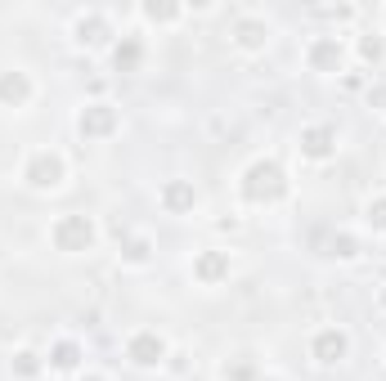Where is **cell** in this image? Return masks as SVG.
<instances>
[{"label":"cell","instance_id":"cell-8","mask_svg":"<svg viewBox=\"0 0 386 381\" xmlns=\"http://www.w3.org/2000/svg\"><path fill=\"white\" fill-rule=\"evenodd\" d=\"M0 99H27V81L23 76H5V81H0Z\"/></svg>","mask_w":386,"mask_h":381},{"label":"cell","instance_id":"cell-15","mask_svg":"<svg viewBox=\"0 0 386 381\" xmlns=\"http://www.w3.org/2000/svg\"><path fill=\"white\" fill-rule=\"evenodd\" d=\"M369 220L378 224V229H386V202H378V206H373V211H369Z\"/></svg>","mask_w":386,"mask_h":381},{"label":"cell","instance_id":"cell-17","mask_svg":"<svg viewBox=\"0 0 386 381\" xmlns=\"http://www.w3.org/2000/svg\"><path fill=\"white\" fill-rule=\"evenodd\" d=\"M256 41H261V32H256V27L247 23V27H243V45H256Z\"/></svg>","mask_w":386,"mask_h":381},{"label":"cell","instance_id":"cell-6","mask_svg":"<svg viewBox=\"0 0 386 381\" xmlns=\"http://www.w3.org/2000/svg\"><path fill=\"white\" fill-rule=\"evenodd\" d=\"M301 148H306L310 157H328V148H333V135H328V130H306Z\"/></svg>","mask_w":386,"mask_h":381},{"label":"cell","instance_id":"cell-10","mask_svg":"<svg viewBox=\"0 0 386 381\" xmlns=\"http://www.w3.org/2000/svg\"><path fill=\"white\" fill-rule=\"evenodd\" d=\"M225 269H229V265H225V256H202V265H198V274H202V278H220Z\"/></svg>","mask_w":386,"mask_h":381},{"label":"cell","instance_id":"cell-1","mask_svg":"<svg viewBox=\"0 0 386 381\" xmlns=\"http://www.w3.org/2000/svg\"><path fill=\"white\" fill-rule=\"evenodd\" d=\"M283 193V170L274 166V161H256V166L247 170V197H279Z\"/></svg>","mask_w":386,"mask_h":381},{"label":"cell","instance_id":"cell-7","mask_svg":"<svg viewBox=\"0 0 386 381\" xmlns=\"http://www.w3.org/2000/svg\"><path fill=\"white\" fill-rule=\"evenodd\" d=\"M112 126V112L108 108H90L86 117H81V130H86V135H99V130H108Z\"/></svg>","mask_w":386,"mask_h":381},{"label":"cell","instance_id":"cell-4","mask_svg":"<svg viewBox=\"0 0 386 381\" xmlns=\"http://www.w3.org/2000/svg\"><path fill=\"white\" fill-rule=\"evenodd\" d=\"M130 359H135V364H157V359H162V341H157L153 332L135 337L130 341Z\"/></svg>","mask_w":386,"mask_h":381},{"label":"cell","instance_id":"cell-16","mask_svg":"<svg viewBox=\"0 0 386 381\" xmlns=\"http://www.w3.org/2000/svg\"><path fill=\"white\" fill-rule=\"evenodd\" d=\"M18 373H23V377H32V373H36V364H32V355H18Z\"/></svg>","mask_w":386,"mask_h":381},{"label":"cell","instance_id":"cell-13","mask_svg":"<svg viewBox=\"0 0 386 381\" xmlns=\"http://www.w3.org/2000/svg\"><path fill=\"white\" fill-rule=\"evenodd\" d=\"M77 32H81V41H86V45H95V41H99V23H95V18H90V23H81Z\"/></svg>","mask_w":386,"mask_h":381},{"label":"cell","instance_id":"cell-11","mask_svg":"<svg viewBox=\"0 0 386 381\" xmlns=\"http://www.w3.org/2000/svg\"><path fill=\"white\" fill-rule=\"evenodd\" d=\"M77 364V346H59L54 350V368H72Z\"/></svg>","mask_w":386,"mask_h":381},{"label":"cell","instance_id":"cell-2","mask_svg":"<svg viewBox=\"0 0 386 381\" xmlns=\"http://www.w3.org/2000/svg\"><path fill=\"white\" fill-rule=\"evenodd\" d=\"M90 238H95V229H90L86 215H72V220H63L54 229V242H59L63 251H81V247H90Z\"/></svg>","mask_w":386,"mask_h":381},{"label":"cell","instance_id":"cell-3","mask_svg":"<svg viewBox=\"0 0 386 381\" xmlns=\"http://www.w3.org/2000/svg\"><path fill=\"white\" fill-rule=\"evenodd\" d=\"M27 175H32L36 188H54L59 175H63V166H59V157H36L32 166H27Z\"/></svg>","mask_w":386,"mask_h":381},{"label":"cell","instance_id":"cell-5","mask_svg":"<svg viewBox=\"0 0 386 381\" xmlns=\"http://www.w3.org/2000/svg\"><path fill=\"white\" fill-rule=\"evenodd\" d=\"M315 355H319V364H337V359L346 355V337L342 332H324V337L315 341Z\"/></svg>","mask_w":386,"mask_h":381},{"label":"cell","instance_id":"cell-14","mask_svg":"<svg viewBox=\"0 0 386 381\" xmlns=\"http://www.w3.org/2000/svg\"><path fill=\"white\" fill-rule=\"evenodd\" d=\"M135 45H126V50H117V68H130V63H135Z\"/></svg>","mask_w":386,"mask_h":381},{"label":"cell","instance_id":"cell-12","mask_svg":"<svg viewBox=\"0 0 386 381\" xmlns=\"http://www.w3.org/2000/svg\"><path fill=\"white\" fill-rule=\"evenodd\" d=\"M337 59H342V54H337L333 45H319V50H315V63H319V68H328V63H337Z\"/></svg>","mask_w":386,"mask_h":381},{"label":"cell","instance_id":"cell-9","mask_svg":"<svg viewBox=\"0 0 386 381\" xmlns=\"http://www.w3.org/2000/svg\"><path fill=\"white\" fill-rule=\"evenodd\" d=\"M166 206H175V211H180V206H193V188L171 184V188H166Z\"/></svg>","mask_w":386,"mask_h":381}]
</instances>
